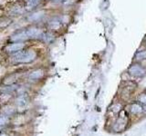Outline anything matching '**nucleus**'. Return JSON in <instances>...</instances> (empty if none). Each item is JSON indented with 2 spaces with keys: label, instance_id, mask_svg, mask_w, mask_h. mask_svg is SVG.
Masks as SVG:
<instances>
[{
  "label": "nucleus",
  "instance_id": "obj_12",
  "mask_svg": "<svg viewBox=\"0 0 146 136\" xmlns=\"http://www.w3.org/2000/svg\"><path fill=\"white\" fill-rule=\"evenodd\" d=\"M128 74L132 77H143L146 75V70L140 63H133L128 68Z\"/></svg>",
  "mask_w": 146,
  "mask_h": 136
},
{
  "label": "nucleus",
  "instance_id": "obj_21",
  "mask_svg": "<svg viewBox=\"0 0 146 136\" xmlns=\"http://www.w3.org/2000/svg\"><path fill=\"white\" fill-rule=\"evenodd\" d=\"M0 136H8V134L5 133H0Z\"/></svg>",
  "mask_w": 146,
  "mask_h": 136
},
{
  "label": "nucleus",
  "instance_id": "obj_17",
  "mask_svg": "<svg viewBox=\"0 0 146 136\" xmlns=\"http://www.w3.org/2000/svg\"><path fill=\"white\" fill-rule=\"evenodd\" d=\"M131 113H133V114H138V113L143 112V107L138 103H134L131 106Z\"/></svg>",
  "mask_w": 146,
  "mask_h": 136
},
{
  "label": "nucleus",
  "instance_id": "obj_16",
  "mask_svg": "<svg viewBox=\"0 0 146 136\" xmlns=\"http://www.w3.org/2000/svg\"><path fill=\"white\" fill-rule=\"evenodd\" d=\"M121 124L122 125V127H123V129L125 128V126H126V124H127V117H125V116H121V117H120L119 119L117 120V122H116V125H115V129L117 130V131H121Z\"/></svg>",
  "mask_w": 146,
  "mask_h": 136
},
{
  "label": "nucleus",
  "instance_id": "obj_10",
  "mask_svg": "<svg viewBox=\"0 0 146 136\" xmlns=\"http://www.w3.org/2000/svg\"><path fill=\"white\" fill-rule=\"evenodd\" d=\"M27 12L34 11L36 9L46 7L48 0H21Z\"/></svg>",
  "mask_w": 146,
  "mask_h": 136
},
{
  "label": "nucleus",
  "instance_id": "obj_1",
  "mask_svg": "<svg viewBox=\"0 0 146 136\" xmlns=\"http://www.w3.org/2000/svg\"><path fill=\"white\" fill-rule=\"evenodd\" d=\"M41 57V50L38 48V44H33L24 50L17 52L6 57V62L8 65L13 66H25L32 65L38 61Z\"/></svg>",
  "mask_w": 146,
  "mask_h": 136
},
{
  "label": "nucleus",
  "instance_id": "obj_2",
  "mask_svg": "<svg viewBox=\"0 0 146 136\" xmlns=\"http://www.w3.org/2000/svg\"><path fill=\"white\" fill-rule=\"evenodd\" d=\"M51 9L48 7H42L39 9H36L34 11L27 12L25 16L20 19L24 22V25H43L48 19V17L51 15Z\"/></svg>",
  "mask_w": 146,
  "mask_h": 136
},
{
  "label": "nucleus",
  "instance_id": "obj_11",
  "mask_svg": "<svg viewBox=\"0 0 146 136\" xmlns=\"http://www.w3.org/2000/svg\"><path fill=\"white\" fill-rule=\"evenodd\" d=\"M58 37V35L53 33V32L47 30L45 28V31L43 32L42 36L39 40V42L38 43V44H43L45 46H48V45L53 44L55 42H56Z\"/></svg>",
  "mask_w": 146,
  "mask_h": 136
},
{
  "label": "nucleus",
  "instance_id": "obj_5",
  "mask_svg": "<svg viewBox=\"0 0 146 136\" xmlns=\"http://www.w3.org/2000/svg\"><path fill=\"white\" fill-rule=\"evenodd\" d=\"M47 74V70L44 66H36L27 70L24 74V77L27 83L29 84H36L43 80Z\"/></svg>",
  "mask_w": 146,
  "mask_h": 136
},
{
  "label": "nucleus",
  "instance_id": "obj_9",
  "mask_svg": "<svg viewBox=\"0 0 146 136\" xmlns=\"http://www.w3.org/2000/svg\"><path fill=\"white\" fill-rule=\"evenodd\" d=\"M24 71H16L13 73H9L7 74L3 78L1 79V85H11L18 83V80L22 78V76H24Z\"/></svg>",
  "mask_w": 146,
  "mask_h": 136
},
{
  "label": "nucleus",
  "instance_id": "obj_8",
  "mask_svg": "<svg viewBox=\"0 0 146 136\" xmlns=\"http://www.w3.org/2000/svg\"><path fill=\"white\" fill-rule=\"evenodd\" d=\"M6 42H29L25 26L18 27V28L14 30L11 34H9L6 39Z\"/></svg>",
  "mask_w": 146,
  "mask_h": 136
},
{
  "label": "nucleus",
  "instance_id": "obj_20",
  "mask_svg": "<svg viewBox=\"0 0 146 136\" xmlns=\"http://www.w3.org/2000/svg\"><path fill=\"white\" fill-rule=\"evenodd\" d=\"M62 1V0H52V1H50V2H53V3H60Z\"/></svg>",
  "mask_w": 146,
  "mask_h": 136
},
{
  "label": "nucleus",
  "instance_id": "obj_19",
  "mask_svg": "<svg viewBox=\"0 0 146 136\" xmlns=\"http://www.w3.org/2000/svg\"><path fill=\"white\" fill-rule=\"evenodd\" d=\"M9 120V118L7 114H5V113H2V114H0V126H4L7 124V122Z\"/></svg>",
  "mask_w": 146,
  "mask_h": 136
},
{
  "label": "nucleus",
  "instance_id": "obj_6",
  "mask_svg": "<svg viewBox=\"0 0 146 136\" xmlns=\"http://www.w3.org/2000/svg\"><path fill=\"white\" fill-rule=\"evenodd\" d=\"M25 28L29 42L34 44H38L39 42L43 32L45 31V27L43 25H26Z\"/></svg>",
  "mask_w": 146,
  "mask_h": 136
},
{
  "label": "nucleus",
  "instance_id": "obj_14",
  "mask_svg": "<svg viewBox=\"0 0 146 136\" xmlns=\"http://www.w3.org/2000/svg\"><path fill=\"white\" fill-rule=\"evenodd\" d=\"M16 106L18 109H23L25 108L27 104H29V96L27 95V94L17 95L16 98Z\"/></svg>",
  "mask_w": 146,
  "mask_h": 136
},
{
  "label": "nucleus",
  "instance_id": "obj_15",
  "mask_svg": "<svg viewBox=\"0 0 146 136\" xmlns=\"http://www.w3.org/2000/svg\"><path fill=\"white\" fill-rule=\"evenodd\" d=\"M59 20L62 23V25L64 26H67L71 22V17H70V14H67V13H58L57 14Z\"/></svg>",
  "mask_w": 146,
  "mask_h": 136
},
{
  "label": "nucleus",
  "instance_id": "obj_3",
  "mask_svg": "<svg viewBox=\"0 0 146 136\" xmlns=\"http://www.w3.org/2000/svg\"><path fill=\"white\" fill-rule=\"evenodd\" d=\"M27 13L21 0L11 1L7 4L6 7L3 8V15L9 16L13 19H20L25 16Z\"/></svg>",
  "mask_w": 146,
  "mask_h": 136
},
{
  "label": "nucleus",
  "instance_id": "obj_13",
  "mask_svg": "<svg viewBox=\"0 0 146 136\" xmlns=\"http://www.w3.org/2000/svg\"><path fill=\"white\" fill-rule=\"evenodd\" d=\"M14 23H15V19L13 18L5 15L0 16V32H4L9 29L14 25Z\"/></svg>",
  "mask_w": 146,
  "mask_h": 136
},
{
  "label": "nucleus",
  "instance_id": "obj_18",
  "mask_svg": "<svg viewBox=\"0 0 146 136\" xmlns=\"http://www.w3.org/2000/svg\"><path fill=\"white\" fill-rule=\"evenodd\" d=\"M145 59H146V50H141V51H138L135 54V60L136 61L145 60Z\"/></svg>",
  "mask_w": 146,
  "mask_h": 136
},
{
  "label": "nucleus",
  "instance_id": "obj_4",
  "mask_svg": "<svg viewBox=\"0 0 146 136\" xmlns=\"http://www.w3.org/2000/svg\"><path fill=\"white\" fill-rule=\"evenodd\" d=\"M33 44L34 43L30 42H5L2 47L0 48V53L2 54V56L7 57L21 51V50H24Z\"/></svg>",
  "mask_w": 146,
  "mask_h": 136
},
{
  "label": "nucleus",
  "instance_id": "obj_22",
  "mask_svg": "<svg viewBox=\"0 0 146 136\" xmlns=\"http://www.w3.org/2000/svg\"><path fill=\"white\" fill-rule=\"evenodd\" d=\"M50 1H52V0H48V2H50Z\"/></svg>",
  "mask_w": 146,
  "mask_h": 136
},
{
  "label": "nucleus",
  "instance_id": "obj_7",
  "mask_svg": "<svg viewBox=\"0 0 146 136\" xmlns=\"http://www.w3.org/2000/svg\"><path fill=\"white\" fill-rule=\"evenodd\" d=\"M43 26L47 30L51 31L57 35H58L64 28H65V26L62 25V23L59 20L57 14H53V13H51V15L48 17V19L46 20Z\"/></svg>",
  "mask_w": 146,
  "mask_h": 136
}]
</instances>
